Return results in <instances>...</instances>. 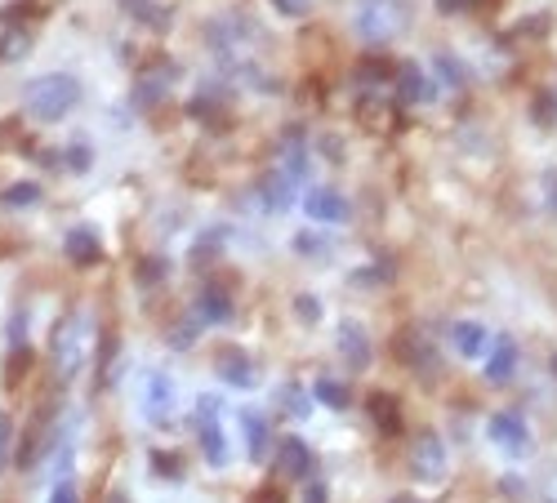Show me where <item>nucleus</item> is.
<instances>
[{"mask_svg":"<svg viewBox=\"0 0 557 503\" xmlns=\"http://www.w3.org/2000/svg\"><path fill=\"white\" fill-rule=\"evenodd\" d=\"M295 250H299V254H321L326 246H321L317 237H308V232H304V237H295Z\"/></svg>","mask_w":557,"mask_h":503,"instance_id":"nucleus-30","label":"nucleus"},{"mask_svg":"<svg viewBox=\"0 0 557 503\" xmlns=\"http://www.w3.org/2000/svg\"><path fill=\"white\" fill-rule=\"evenodd\" d=\"M10 437H14L10 415H5V410H0V473H5V464H10Z\"/></svg>","mask_w":557,"mask_h":503,"instance_id":"nucleus-26","label":"nucleus"},{"mask_svg":"<svg viewBox=\"0 0 557 503\" xmlns=\"http://www.w3.org/2000/svg\"><path fill=\"white\" fill-rule=\"evenodd\" d=\"M27 27H18V14H0V63H10V59H23L27 54Z\"/></svg>","mask_w":557,"mask_h":503,"instance_id":"nucleus-15","label":"nucleus"},{"mask_svg":"<svg viewBox=\"0 0 557 503\" xmlns=\"http://www.w3.org/2000/svg\"><path fill=\"white\" fill-rule=\"evenodd\" d=\"M108 503H125V499H121V494H112V499H108Z\"/></svg>","mask_w":557,"mask_h":503,"instance_id":"nucleus-35","label":"nucleus"},{"mask_svg":"<svg viewBox=\"0 0 557 503\" xmlns=\"http://www.w3.org/2000/svg\"><path fill=\"white\" fill-rule=\"evenodd\" d=\"M276 464H282V473H286V477L308 481V477H312V450H308L299 437H286V441H282V450H276Z\"/></svg>","mask_w":557,"mask_h":503,"instance_id":"nucleus-11","label":"nucleus"},{"mask_svg":"<svg viewBox=\"0 0 557 503\" xmlns=\"http://www.w3.org/2000/svg\"><path fill=\"white\" fill-rule=\"evenodd\" d=\"M304 503H326V490H321V486H312V490L304 494Z\"/></svg>","mask_w":557,"mask_h":503,"instance_id":"nucleus-32","label":"nucleus"},{"mask_svg":"<svg viewBox=\"0 0 557 503\" xmlns=\"http://www.w3.org/2000/svg\"><path fill=\"white\" fill-rule=\"evenodd\" d=\"M282 169L290 178H304V169H308V148L299 143V134H286V143H282Z\"/></svg>","mask_w":557,"mask_h":503,"instance_id":"nucleus-21","label":"nucleus"},{"mask_svg":"<svg viewBox=\"0 0 557 503\" xmlns=\"http://www.w3.org/2000/svg\"><path fill=\"white\" fill-rule=\"evenodd\" d=\"M170 85H174V67H152L144 80H138V103H157L161 95H170Z\"/></svg>","mask_w":557,"mask_h":503,"instance_id":"nucleus-20","label":"nucleus"},{"mask_svg":"<svg viewBox=\"0 0 557 503\" xmlns=\"http://www.w3.org/2000/svg\"><path fill=\"white\" fill-rule=\"evenodd\" d=\"M312 392H317L321 405H331V410H348V401H352V392L344 383H335V379H317Z\"/></svg>","mask_w":557,"mask_h":503,"instance_id":"nucleus-22","label":"nucleus"},{"mask_svg":"<svg viewBox=\"0 0 557 503\" xmlns=\"http://www.w3.org/2000/svg\"><path fill=\"white\" fill-rule=\"evenodd\" d=\"M513 365H518V343L513 339H495L491 343V356H486V379H508L513 375Z\"/></svg>","mask_w":557,"mask_h":503,"instance_id":"nucleus-18","label":"nucleus"},{"mask_svg":"<svg viewBox=\"0 0 557 503\" xmlns=\"http://www.w3.org/2000/svg\"><path fill=\"white\" fill-rule=\"evenodd\" d=\"M406 27V5L401 0H361L357 5V36L370 45H388Z\"/></svg>","mask_w":557,"mask_h":503,"instance_id":"nucleus-3","label":"nucleus"},{"mask_svg":"<svg viewBox=\"0 0 557 503\" xmlns=\"http://www.w3.org/2000/svg\"><path fill=\"white\" fill-rule=\"evenodd\" d=\"M282 405L290 410L295 419H304V415H308V405H312V397H308L299 383H286V388H282Z\"/></svg>","mask_w":557,"mask_h":503,"instance_id":"nucleus-23","label":"nucleus"},{"mask_svg":"<svg viewBox=\"0 0 557 503\" xmlns=\"http://www.w3.org/2000/svg\"><path fill=\"white\" fill-rule=\"evenodd\" d=\"M486 437L504 450V454H513V460H522V454H531V432H527V419L513 415V410H499V415H491L486 424Z\"/></svg>","mask_w":557,"mask_h":503,"instance_id":"nucleus-5","label":"nucleus"},{"mask_svg":"<svg viewBox=\"0 0 557 503\" xmlns=\"http://www.w3.org/2000/svg\"><path fill=\"white\" fill-rule=\"evenodd\" d=\"M304 210H308V218H317V223H348L352 214H348V201L335 192V188H308L304 192Z\"/></svg>","mask_w":557,"mask_h":503,"instance_id":"nucleus-7","label":"nucleus"},{"mask_svg":"<svg viewBox=\"0 0 557 503\" xmlns=\"http://www.w3.org/2000/svg\"><path fill=\"white\" fill-rule=\"evenodd\" d=\"M410 468H414V477L437 481L446 473V445L433 432H420V437H414V445H410Z\"/></svg>","mask_w":557,"mask_h":503,"instance_id":"nucleus-6","label":"nucleus"},{"mask_svg":"<svg viewBox=\"0 0 557 503\" xmlns=\"http://www.w3.org/2000/svg\"><path fill=\"white\" fill-rule=\"evenodd\" d=\"M295 188H299V178H290L286 169H272L268 174V183H263V205L268 210H290V201H295Z\"/></svg>","mask_w":557,"mask_h":503,"instance_id":"nucleus-17","label":"nucleus"},{"mask_svg":"<svg viewBox=\"0 0 557 503\" xmlns=\"http://www.w3.org/2000/svg\"><path fill=\"white\" fill-rule=\"evenodd\" d=\"M63 246H67V259H72L76 267H95V263L103 259V246H99V237L89 232V227H72Z\"/></svg>","mask_w":557,"mask_h":503,"instance_id":"nucleus-14","label":"nucleus"},{"mask_svg":"<svg viewBox=\"0 0 557 503\" xmlns=\"http://www.w3.org/2000/svg\"><path fill=\"white\" fill-rule=\"evenodd\" d=\"M437 10L442 14H459V10H469V0H437Z\"/></svg>","mask_w":557,"mask_h":503,"instance_id":"nucleus-31","label":"nucleus"},{"mask_svg":"<svg viewBox=\"0 0 557 503\" xmlns=\"http://www.w3.org/2000/svg\"><path fill=\"white\" fill-rule=\"evenodd\" d=\"M397 99L401 103H429L433 99V80L424 67H401L397 72Z\"/></svg>","mask_w":557,"mask_h":503,"instance_id":"nucleus-16","label":"nucleus"},{"mask_svg":"<svg viewBox=\"0 0 557 503\" xmlns=\"http://www.w3.org/2000/svg\"><path fill=\"white\" fill-rule=\"evenodd\" d=\"M450 343H455V352H459V356H473V361H478V356H486V352H491V343H495V339H491V335H486V326H478V322H459V326L450 330Z\"/></svg>","mask_w":557,"mask_h":503,"instance_id":"nucleus-12","label":"nucleus"},{"mask_svg":"<svg viewBox=\"0 0 557 503\" xmlns=\"http://www.w3.org/2000/svg\"><path fill=\"white\" fill-rule=\"evenodd\" d=\"M76 103H81V80L67 76V72L36 76V80H27V89H23V108H27V116L40 121V125L63 121Z\"/></svg>","mask_w":557,"mask_h":503,"instance_id":"nucleus-2","label":"nucleus"},{"mask_svg":"<svg viewBox=\"0 0 557 503\" xmlns=\"http://www.w3.org/2000/svg\"><path fill=\"white\" fill-rule=\"evenodd\" d=\"M197 441H201V454H206L210 468L227 464V437H223V424H219V401L214 397L197 401Z\"/></svg>","mask_w":557,"mask_h":503,"instance_id":"nucleus-4","label":"nucleus"},{"mask_svg":"<svg viewBox=\"0 0 557 503\" xmlns=\"http://www.w3.org/2000/svg\"><path fill=\"white\" fill-rule=\"evenodd\" d=\"M50 503H76V486H72V481H59V486L50 490Z\"/></svg>","mask_w":557,"mask_h":503,"instance_id":"nucleus-29","label":"nucleus"},{"mask_svg":"<svg viewBox=\"0 0 557 503\" xmlns=\"http://www.w3.org/2000/svg\"><path fill=\"white\" fill-rule=\"evenodd\" d=\"M36 197H40V192H36V183H18V188H10V192H5V201H10V205H32Z\"/></svg>","mask_w":557,"mask_h":503,"instance_id":"nucleus-27","label":"nucleus"},{"mask_svg":"<svg viewBox=\"0 0 557 503\" xmlns=\"http://www.w3.org/2000/svg\"><path fill=\"white\" fill-rule=\"evenodd\" d=\"M214 370H219V379H223L227 388H250V383H255V361H250L242 348H227V352H219Z\"/></svg>","mask_w":557,"mask_h":503,"instance_id":"nucleus-9","label":"nucleus"},{"mask_svg":"<svg viewBox=\"0 0 557 503\" xmlns=\"http://www.w3.org/2000/svg\"><path fill=\"white\" fill-rule=\"evenodd\" d=\"M548 499L557 503V477H548Z\"/></svg>","mask_w":557,"mask_h":503,"instance_id":"nucleus-33","label":"nucleus"},{"mask_svg":"<svg viewBox=\"0 0 557 503\" xmlns=\"http://www.w3.org/2000/svg\"><path fill=\"white\" fill-rule=\"evenodd\" d=\"M312 5H317V0H272V10L282 14V18H308Z\"/></svg>","mask_w":557,"mask_h":503,"instance_id":"nucleus-24","label":"nucleus"},{"mask_svg":"<svg viewBox=\"0 0 557 503\" xmlns=\"http://www.w3.org/2000/svg\"><path fill=\"white\" fill-rule=\"evenodd\" d=\"M95 316H89L85 307L67 312L63 322L54 326V339H50V361H54V375L59 379H76L81 365L95 356Z\"/></svg>","mask_w":557,"mask_h":503,"instance_id":"nucleus-1","label":"nucleus"},{"mask_svg":"<svg viewBox=\"0 0 557 503\" xmlns=\"http://www.w3.org/2000/svg\"><path fill=\"white\" fill-rule=\"evenodd\" d=\"M170 410H174V379L170 375H148V383H144V415L152 419V424H161V419H170Z\"/></svg>","mask_w":557,"mask_h":503,"instance_id":"nucleus-8","label":"nucleus"},{"mask_svg":"<svg viewBox=\"0 0 557 503\" xmlns=\"http://www.w3.org/2000/svg\"><path fill=\"white\" fill-rule=\"evenodd\" d=\"M339 352L348 361V370H366L370 365V339L357 322H339Z\"/></svg>","mask_w":557,"mask_h":503,"instance_id":"nucleus-10","label":"nucleus"},{"mask_svg":"<svg viewBox=\"0 0 557 503\" xmlns=\"http://www.w3.org/2000/svg\"><path fill=\"white\" fill-rule=\"evenodd\" d=\"M393 503H420V499H410V494H397V499H393Z\"/></svg>","mask_w":557,"mask_h":503,"instance_id":"nucleus-34","label":"nucleus"},{"mask_svg":"<svg viewBox=\"0 0 557 503\" xmlns=\"http://www.w3.org/2000/svg\"><path fill=\"white\" fill-rule=\"evenodd\" d=\"M242 428H246V445H250V460L259 464L263 454H268V424H263V415L259 410H242Z\"/></svg>","mask_w":557,"mask_h":503,"instance_id":"nucleus-19","label":"nucleus"},{"mask_svg":"<svg viewBox=\"0 0 557 503\" xmlns=\"http://www.w3.org/2000/svg\"><path fill=\"white\" fill-rule=\"evenodd\" d=\"M370 410H375V419H384V432H397V428H401L397 405H393L388 397H375V405H370Z\"/></svg>","mask_w":557,"mask_h":503,"instance_id":"nucleus-25","label":"nucleus"},{"mask_svg":"<svg viewBox=\"0 0 557 503\" xmlns=\"http://www.w3.org/2000/svg\"><path fill=\"white\" fill-rule=\"evenodd\" d=\"M197 316H201V322H210V326H227V322H232V299H227V290H223V286H201V294H197Z\"/></svg>","mask_w":557,"mask_h":503,"instance_id":"nucleus-13","label":"nucleus"},{"mask_svg":"<svg viewBox=\"0 0 557 503\" xmlns=\"http://www.w3.org/2000/svg\"><path fill=\"white\" fill-rule=\"evenodd\" d=\"M295 312H299V316H304V322L312 326V322H317V316H321V303H317V299H308V294H299V299H295Z\"/></svg>","mask_w":557,"mask_h":503,"instance_id":"nucleus-28","label":"nucleus"}]
</instances>
